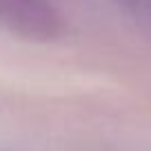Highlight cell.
I'll list each match as a JSON object with an SVG mask.
<instances>
[{"instance_id":"1","label":"cell","mask_w":151,"mask_h":151,"mask_svg":"<svg viewBox=\"0 0 151 151\" xmlns=\"http://www.w3.org/2000/svg\"><path fill=\"white\" fill-rule=\"evenodd\" d=\"M0 24L27 40H53L62 16L51 0H0Z\"/></svg>"},{"instance_id":"2","label":"cell","mask_w":151,"mask_h":151,"mask_svg":"<svg viewBox=\"0 0 151 151\" xmlns=\"http://www.w3.org/2000/svg\"><path fill=\"white\" fill-rule=\"evenodd\" d=\"M147 2L149 0H116V5H120L129 14H140L142 9H147Z\"/></svg>"},{"instance_id":"3","label":"cell","mask_w":151,"mask_h":151,"mask_svg":"<svg viewBox=\"0 0 151 151\" xmlns=\"http://www.w3.org/2000/svg\"><path fill=\"white\" fill-rule=\"evenodd\" d=\"M147 7H149V9H151V0H149V2H147Z\"/></svg>"}]
</instances>
